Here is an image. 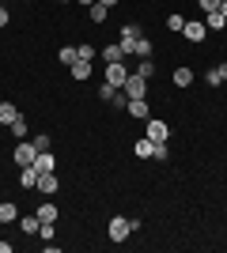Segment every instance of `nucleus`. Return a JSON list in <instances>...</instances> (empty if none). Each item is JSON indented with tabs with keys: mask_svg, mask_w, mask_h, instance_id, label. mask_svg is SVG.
Returning a JSON list of instances; mask_svg holds the SVG:
<instances>
[{
	"mask_svg": "<svg viewBox=\"0 0 227 253\" xmlns=\"http://www.w3.org/2000/svg\"><path fill=\"white\" fill-rule=\"evenodd\" d=\"M106 15H110V8H106V4H98V0L87 8V19L95 23V27H98V23H106Z\"/></svg>",
	"mask_w": 227,
	"mask_h": 253,
	"instance_id": "412c9836",
	"label": "nucleus"
},
{
	"mask_svg": "<svg viewBox=\"0 0 227 253\" xmlns=\"http://www.w3.org/2000/svg\"><path fill=\"white\" fill-rule=\"evenodd\" d=\"M144 136H148L151 144H167V140H171V125H167V121L148 117V121H144Z\"/></svg>",
	"mask_w": 227,
	"mask_h": 253,
	"instance_id": "7ed1b4c3",
	"label": "nucleus"
},
{
	"mask_svg": "<svg viewBox=\"0 0 227 253\" xmlns=\"http://www.w3.org/2000/svg\"><path fill=\"white\" fill-rule=\"evenodd\" d=\"M15 117H19V106L15 102H0V125H11Z\"/></svg>",
	"mask_w": 227,
	"mask_h": 253,
	"instance_id": "4be33fe9",
	"label": "nucleus"
},
{
	"mask_svg": "<svg viewBox=\"0 0 227 253\" xmlns=\"http://www.w3.org/2000/svg\"><path fill=\"white\" fill-rule=\"evenodd\" d=\"M193 68H189V64H178V68H174V87H193Z\"/></svg>",
	"mask_w": 227,
	"mask_h": 253,
	"instance_id": "f8f14e48",
	"label": "nucleus"
},
{
	"mask_svg": "<svg viewBox=\"0 0 227 253\" xmlns=\"http://www.w3.org/2000/svg\"><path fill=\"white\" fill-rule=\"evenodd\" d=\"M151 53H155V42H151V38H136V49H133V57H136V61H144V57H151Z\"/></svg>",
	"mask_w": 227,
	"mask_h": 253,
	"instance_id": "6ab92c4d",
	"label": "nucleus"
},
{
	"mask_svg": "<svg viewBox=\"0 0 227 253\" xmlns=\"http://www.w3.org/2000/svg\"><path fill=\"white\" fill-rule=\"evenodd\" d=\"M34 167L42 170V174H49V170H57V155H53V151H38V159H34Z\"/></svg>",
	"mask_w": 227,
	"mask_h": 253,
	"instance_id": "a211bd4d",
	"label": "nucleus"
},
{
	"mask_svg": "<svg viewBox=\"0 0 227 253\" xmlns=\"http://www.w3.org/2000/svg\"><path fill=\"white\" fill-rule=\"evenodd\" d=\"M38 238H42V242H53V223H42V227H38Z\"/></svg>",
	"mask_w": 227,
	"mask_h": 253,
	"instance_id": "2f4dec72",
	"label": "nucleus"
},
{
	"mask_svg": "<svg viewBox=\"0 0 227 253\" xmlns=\"http://www.w3.org/2000/svg\"><path fill=\"white\" fill-rule=\"evenodd\" d=\"M98 4H106V8H118V0H98Z\"/></svg>",
	"mask_w": 227,
	"mask_h": 253,
	"instance_id": "c9c22d12",
	"label": "nucleus"
},
{
	"mask_svg": "<svg viewBox=\"0 0 227 253\" xmlns=\"http://www.w3.org/2000/svg\"><path fill=\"white\" fill-rule=\"evenodd\" d=\"M8 128H11V136H15V140H27V132H31V121H27V117L19 114V117H15V121H11Z\"/></svg>",
	"mask_w": 227,
	"mask_h": 253,
	"instance_id": "aec40b11",
	"label": "nucleus"
},
{
	"mask_svg": "<svg viewBox=\"0 0 227 253\" xmlns=\"http://www.w3.org/2000/svg\"><path fill=\"white\" fill-rule=\"evenodd\" d=\"M19 227H23V234H38V227H42L38 211H34V215H19Z\"/></svg>",
	"mask_w": 227,
	"mask_h": 253,
	"instance_id": "5701e85b",
	"label": "nucleus"
},
{
	"mask_svg": "<svg viewBox=\"0 0 227 253\" xmlns=\"http://www.w3.org/2000/svg\"><path fill=\"white\" fill-rule=\"evenodd\" d=\"M38 167H19V189H38Z\"/></svg>",
	"mask_w": 227,
	"mask_h": 253,
	"instance_id": "9b49d317",
	"label": "nucleus"
},
{
	"mask_svg": "<svg viewBox=\"0 0 227 253\" xmlns=\"http://www.w3.org/2000/svg\"><path fill=\"white\" fill-rule=\"evenodd\" d=\"M11 159H15V167H34L38 148H34V144H27V140H19V144H15V151H11Z\"/></svg>",
	"mask_w": 227,
	"mask_h": 253,
	"instance_id": "20e7f679",
	"label": "nucleus"
},
{
	"mask_svg": "<svg viewBox=\"0 0 227 253\" xmlns=\"http://www.w3.org/2000/svg\"><path fill=\"white\" fill-rule=\"evenodd\" d=\"M0 4H4V0H0Z\"/></svg>",
	"mask_w": 227,
	"mask_h": 253,
	"instance_id": "58836bf2",
	"label": "nucleus"
},
{
	"mask_svg": "<svg viewBox=\"0 0 227 253\" xmlns=\"http://www.w3.org/2000/svg\"><path fill=\"white\" fill-rule=\"evenodd\" d=\"M68 72H72V80H76V84H87V80H91V72H95V68H91V61H76L72 68H68Z\"/></svg>",
	"mask_w": 227,
	"mask_h": 253,
	"instance_id": "ddd939ff",
	"label": "nucleus"
},
{
	"mask_svg": "<svg viewBox=\"0 0 227 253\" xmlns=\"http://www.w3.org/2000/svg\"><path fill=\"white\" fill-rule=\"evenodd\" d=\"M140 23H125V27H121L118 31V45L121 49H125V57H133V49H136V38H140Z\"/></svg>",
	"mask_w": 227,
	"mask_h": 253,
	"instance_id": "f03ea898",
	"label": "nucleus"
},
{
	"mask_svg": "<svg viewBox=\"0 0 227 253\" xmlns=\"http://www.w3.org/2000/svg\"><path fill=\"white\" fill-rule=\"evenodd\" d=\"M133 155L136 159H155V144H151L148 136H140L136 144H133Z\"/></svg>",
	"mask_w": 227,
	"mask_h": 253,
	"instance_id": "f3484780",
	"label": "nucleus"
},
{
	"mask_svg": "<svg viewBox=\"0 0 227 253\" xmlns=\"http://www.w3.org/2000/svg\"><path fill=\"white\" fill-rule=\"evenodd\" d=\"M76 53H80V61H95V57H98V49H95V45H91V42L76 45Z\"/></svg>",
	"mask_w": 227,
	"mask_h": 253,
	"instance_id": "cd10ccee",
	"label": "nucleus"
},
{
	"mask_svg": "<svg viewBox=\"0 0 227 253\" xmlns=\"http://www.w3.org/2000/svg\"><path fill=\"white\" fill-rule=\"evenodd\" d=\"M0 253H11V242H8V238H0Z\"/></svg>",
	"mask_w": 227,
	"mask_h": 253,
	"instance_id": "f704fd0d",
	"label": "nucleus"
},
{
	"mask_svg": "<svg viewBox=\"0 0 227 253\" xmlns=\"http://www.w3.org/2000/svg\"><path fill=\"white\" fill-rule=\"evenodd\" d=\"M136 76H144V80H151V76H155V61H151V57H144V61H136Z\"/></svg>",
	"mask_w": 227,
	"mask_h": 253,
	"instance_id": "a878e982",
	"label": "nucleus"
},
{
	"mask_svg": "<svg viewBox=\"0 0 227 253\" xmlns=\"http://www.w3.org/2000/svg\"><path fill=\"white\" fill-rule=\"evenodd\" d=\"M8 19H11V15H8V8H4V4H0V31H4V27H8Z\"/></svg>",
	"mask_w": 227,
	"mask_h": 253,
	"instance_id": "72a5a7b5",
	"label": "nucleus"
},
{
	"mask_svg": "<svg viewBox=\"0 0 227 253\" xmlns=\"http://www.w3.org/2000/svg\"><path fill=\"white\" fill-rule=\"evenodd\" d=\"M0 223H19V204L15 201H0Z\"/></svg>",
	"mask_w": 227,
	"mask_h": 253,
	"instance_id": "2eb2a0df",
	"label": "nucleus"
},
{
	"mask_svg": "<svg viewBox=\"0 0 227 253\" xmlns=\"http://www.w3.org/2000/svg\"><path fill=\"white\" fill-rule=\"evenodd\" d=\"M205 84L208 87H220V84H227V61H220V64H212L205 72Z\"/></svg>",
	"mask_w": 227,
	"mask_h": 253,
	"instance_id": "9d476101",
	"label": "nucleus"
},
{
	"mask_svg": "<svg viewBox=\"0 0 227 253\" xmlns=\"http://www.w3.org/2000/svg\"><path fill=\"white\" fill-rule=\"evenodd\" d=\"M98 57H102L106 64H114V61H125V49H121L118 42H110V45H102V49H98Z\"/></svg>",
	"mask_w": 227,
	"mask_h": 253,
	"instance_id": "4468645a",
	"label": "nucleus"
},
{
	"mask_svg": "<svg viewBox=\"0 0 227 253\" xmlns=\"http://www.w3.org/2000/svg\"><path fill=\"white\" fill-rule=\"evenodd\" d=\"M182 34H185V42L201 45V42H205V34H208V27H205V19H185Z\"/></svg>",
	"mask_w": 227,
	"mask_h": 253,
	"instance_id": "423d86ee",
	"label": "nucleus"
},
{
	"mask_svg": "<svg viewBox=\"0 0 227 253\" xmlns=\"http://www.w3.org/2000/svg\"><path fill=\"white\" fill-rule=\"evenodd\" d=\"M125 114H129L133 121H148V117H151V106H148V98H129Z\"/></svg>",
	"mask_w": 227,
	"mask_h": 253,
	"instance_id": "0eeeda50",
	"label": "nucleus"
},
{
	"mask_svg": "<svg viewBox=\"0 0 227 253\" xmlns=\"http://www.w3.org/2000/svg\"><path fill=\"white\" fill-rule=\"evenodd\" d=\"M182 27H185V15H178V11L167 15V31H178V34H182Z\"/></svg>",
	"mask_w": 227,
	"mask_h": 253,
	"instance_id": "c756f323",
	"label": "nucleus"
},
{
	"mask_svg": "<svg viewBox=\"0 0 227 253\" xmlns=\"http://www.w3.org/2000/svg\"><path fill=\"white\" fill-rule=\"evenodd\" d=\"M140 231V219H129V215H114L106 223V238L110 242H129V234Z\"/></svg>",
	"mask_w": 227,
	"mask_h": 253,
	"instance_id": "f257e3e1",
	"label": "nucleus"
},
{
	"mask_svg": "<svg viewBox=\"0 0 227 253\" xmlns=\"http://www.w3.org/2000/svg\"><path fill=\"white\" fill-rule=\"evenodd\" d=\"M57 189H61L57 170H49V174H38V193H42V197H57Z\"/></svg>",
	"mask_w": 227,
	"mask_h": 253,
	"instance_id": "1a4fd4ad",
	"label": "nucleus"
},
{
	"mask_svg": "<svg viewBox=\"0 0 227 253\" xmlns=\"http://www.w3.org/2000/svg\"><path fill=\"white\" fill-rule=\"evenodd\" d=\"M121 87H114V84H102L98 87V98H102V102H114V95H118Z\"/></svg>",
	"mask_w": 227,
	"mask_h": 253,
	"instance_id": "7c9ffc66",
	"label": "nucleus"
},
{
	"mask_svg": "<svg viewBox=\"0 0 227 253\" xmlns=\"http://www.w3.org/2000/svg\"><path fill=\"white\" fill-rule=\"evenodd\" d=\"M125 80H129V68H125V61H114V64H106V84L121 87Z\"/></svg>",
	"mask_w": 227,
	"mask_h": 253,
	"instance_id": "6e6552de",
	"label": "nucleus"
},
{
	"mask_svg": "<svg viewBox=\"0 0 227 253\" xmlns=\"http://www.w3.org/2000/svg\"><path fill=\"white\" fill-rule=\"evenodd\" d=\"M80 4H84V8H91V4H95V0H80Z\"/></svg>",
	"mask_w": 227,
	"mask_h": 253,
	"instance_id": "e433bc0d",
	"label": "nucleus"
},
{
	"mask_svg": "<svg viewBox=\"0 0 227 253\" xmlns=\"http://www.w3.org/2000/svg\"><path fill=\"white\" fill-rule=\"evenodd\" d=\"M155 159H159V163H163V159H171V148H167V144H155Z\"/></svg>",
	"mask_w": 227,
	"mask_h": 253,
	"instance_id": "473e14b6",
	"label": "nucleus"
},
{
	"mask_svg": "<svg viewBox=\"0 0 227 253\" xmlns=\"http://www.w3.org/2000/svg\"><path fill=\"white\" fill-rule=\"evenodd\" d=\"M121 91H125L129 98H148V80H144V76H136V72H129V80L121 84Z\"/></svg>",
	"mask_w": 227,
	"mask_h": 253,
	"instance_id": "39448f33",
	"label": "nucleus"
},
{
	"mask_svg": "<svg viewBox=\"0 0 227 253\" xmlns=\"http://www.w3.org/2000/svg\"><path fill=\"white\" fill-rule=\"evenodd\" d=\"M31 144H34L38 151H49V148H53V136H49V132H38V136H34Z\"/></svg>",
	"mask_w": 227,
	"mask_h": 253,
	"instance_id": "bb28decb",
	"label": "nucleus"
},
{
	"mask_svg": "<svg viewBox=\"0 0 227 253\" xmlns=\"http://www.w3.org/2000/svg\"><path fill=\"white\" fill-rule=\"evenodd\" d=\"M57 61H61V64H68V68H72V64L80 61V53H76V45H61V49H57Z\"/></svg>",
	"mask_w": 227,
	"mask_h": 253,
	"instance_id": "b1692460",
	"label": "nucleus"
},
{
	"mask_svg": "<svg viewBox=\"0 0 227 253\" xmlns=\"http://www.w3.org/2000/svg\"><path fill=\"white\" fill-rule=\"evenodd\" d=\"M38 219L42 223H57V204H53V197H45V204H38Z\"/></svg>",
	"mask_w": 227,
	"mask_h": 253,
	"instance_id": "dca6fc26",
	"label": "nucleus"
},
{
	"mask_svg": "<svg viewBox=\"0 0 227 253\" xmlns=\"http://www.w3.org/2000/svg\"><path fill=\"white\" fill-rule=\"evenodd\" d=\"M220 11H224V19H227V0H224V8H220Z\"/></svg>",
	"mask_w": 227,
	"mask_h": 253,
	"instance_id": "4c0bfd02",
	"label": "nucleus"
},
{
	"mask_svg": "<svg viewBox=\"0 0 227 253\" xmlns=\"http://www.w3.org/2000/svg\"><path fill=\"white\" fill-rule=\"evenodd\" d=\"M205 27H208V31H224V27H227L224 11H212V15H205Z\"/></svg>",
	"mask_w": 227,
	"mask_h": 253,
	"instance_id": "393cba45",
	"label": "nucleus"
},
{
	"mask_svg": "<svg viewBox=\"0 0 227 253\" xmlns=\"http://www.w3.org/2000/svg\"><path fill=\"white\" fill-rule=\"evenodd\" d=\"M197 8L205 11V15H212V11H220V8H224V0H197Z\"/></svg>",
	"mask_w": 227,
	"mask_h": 253,
	"instance_id": "c85d7f7f",
	"label": "nucleus"
}]
</instances>
